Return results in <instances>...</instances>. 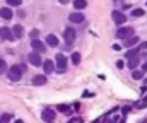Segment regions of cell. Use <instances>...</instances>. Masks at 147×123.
Instances as JSON below:
<instances>
[{
    "instance_id": "cell-1",
    "label": "cell",
    "mask_w": 147,
    "mask_h": 123,
    "mask_svg": "<svg viewBox=\"0 0 147 123\" xmlns=\"http://www.w3.org/2000/svg\"><path fill=\"white\" fill-rule=\"evenodd\" d=\"M7 75H9V79H10L12 82H19L21 81V77H22V67L14 65V67L7 69Z\"/></svg>"
},
{
    "instance_id": "cell-2",
    "label": "cell",
    "mask_w": 147,
    "mask_h": 123,
    "mask_svg": "<svg viewBox=\"0 0 147 123\" xmlns=\"http://www.w3.org/2000/svg\"><path fill=\"white\" fill-rule=\"evenodd\" d=\"M55 70L58 72V74H65L67 72V58H65V55H57V65H55Z\"/></svg>"
},
{
    "instance_id": "cell-3",
    "label": "cell",
    "mask_w": 147,
    "mask_h": 123,
    "mask_svg": "<svg viewBox=\"0 0 147 123\" xmlns=\"http://www.w3.org/2000/svg\"><path fill=\"white\" fill-rule=\"evenodd\" d=\"M111 17H113V21H115V24H125L127 22V15L121 12V10H113L111 12Z\"/></svg>"
},
{
    "instance_id": "cell-4",
    "label": "cell",
    "mask_w": 147,
    "mask_h": 123,
    "mask_svg": "<svg viewBox=\"0 0 147 123\" xmlns=\"http://www.w3.org/2000/svg\"><path fill=\"white\" fill-rule=\"evenodd\" d=\"M130 36H134V29L132 28H120L116 31V38H120V40H127Z\"/></svg>"
},
{
    "instance_id": "cell-5",
    "label": "cell",
    "mask_w": 147,
    "mask_h": 123,
    "mask_svg": "<svg viewBox=\"0 0 147 123\" xmlns=\"http://www.w3.org/2000/svg\"><path fill=\"white\" fill-rule=\"evenodd\" d=\"M31 48H33V51H38V53H43V51H46V44H45L43 41H39L38 38L31 40Z\"/></svg>"
},
{
    "instance_id": "cell-6",
    "label": "cell",
    "mask_w": 147,
    "mask_h": 123,
    "mask_svg": "<svg viewBox=\"0 0 147 123\" xmlns=\"http://www.w3.org/2000/svg\"><path fill=\"white\" fill-rule=\"evenodd\" d=\"M63 40H65L67 44H72L74 41H75V31H74V28H67L63 31Z\"/></svg>"
},
{
    "instance_id": "cell-7",
    "label": "cell",
    "mask_w": 147,
    "mask_h": 123,
    "mask_svg": "<svg viewBox=\"0 0 147 123\" xmlns=\"http://www.w3.org/2000/svg\"><path fill=\"white\" fill-rule=\"evenodd\" d=\"M28 60H29V63H31V65H34V67H39V65L43 63V60H41V56H39V53H38V51H31V53H29V56H28Z\"/></svg>"
},
{
    "instance_id": "cell-8",
    "label": "cell",
    "mask_w": 147,
    "mask_h": 123,
    "mask_svg": "<svg viewBox=\"0 0 147 123\" xmlns=\"http://www.w3.org/2000/svg\"><path fill=\"white\" fill-rule=\"evenodd\" d=\"M0 38H3V40L7 41H14V34H12V29L10 28H0Z\"/></svg>"
},
{
    "instance_id": "cell-9",
    "label": "cell",
    "mask_w": 147,
    "mask_h": 123,
    "mask_svg": "<svg viewBox=\"0 0 147 123\" xmlns=\"http://www.w3.org/2000/svg\"><path fill=\"white\" fill-rule=\"evenodd\" d=\"M69 19H70V22H74V24H80V22L86 21V15L80 14V12H72V14L69 15Z\"/></svg>"
},
{
    "instance_id": "cell-10",
    "label": "cell",
    "mask_w": 147,
    "mask_h": 123,
    "mask_svg": "<svg viewBox=\"0 0 147 123\" xmlns=\"http://www.w3.org/2000/svg\"><path fill=\"white\" fill-rule=\"evenodd\" d=\"M41 118H43L45 122H53V120H55V111H53L51 108H46V110H43Z\"/></svg>"
},
{
    "instance_id": "cell-11",
    "label": "cell",
    "mask_w": 147,
    "mask_h": 123,
    "mask_svg": "<svg viewBox=\"0 0 147 123\" xmlns=\"http://www.w3.org/2000/svg\"><path fill=\"white\" fill-rule=\"evenodd\" d=\"M139 62H140V56H139V55H135V56H130V58H127V67L134 70V69H137Z\"/></svg>"
},
{
    "instance_id": "cell-12",
    "label": "cell",
    "mask_w": 147,
    "mask_h": 123,
    "mask_svg": "<svg viewBox=\"0 0 147 123\" xmlns=\"http://www.w3.org/2000/svg\"><path fill=\"white\" fill-rule=\"evenodd\" d=\"M0 17L5 19V21H10V19L14 17V12H12L9 7H2V9H0Z\"/></svg>"
},
{
    "instance_id": "cell-13",
    "label": "cell",
    "mask_w": 147,
    "mask_h": 123,
    "mask_svg": "<svg viewBox=\"0 0 147 123\" xmlns=\"http://www.w3.org/2000/svg\"><path fill=\"white\" fill-rule=\"evenodd\" d=\"M41 65H43V70H45V74H46V75H48V74H51V72L55 70V63H53L51 60H45Z\"/></svg>"
},
{
    "instance_id": "cell-14",
    "label": "cell",
    "mask_w": 147,
    "mask_h": 123,
    "mask_svg": "<svg viewBox=\"0 0 147 123\" xmlns=\"http://www.w3.org/2000/svg\"><path fill=\"white\" fill-rule=\"evenodd\" d=\"M10 29H12V34H14V38H22V36H24V28H22L21 24L14 26V28H10Z\"/></svg>"
},
{
    "instance_id": "cell-15",
    "label": "cell",
    "mask_w": 147,
    "mask_h": 123,
    "mask_svg": "<svg viewBox=\"0 0 147 123\" xmlns=\"http://www.w3.org/2000/svg\"><path fill=\"white\" fill-rule=\"evenodd\" d=\"M139 41L140 40H139L137 36H130V38H127V40L123 41V46H125V48H132V46H135Z\"/></svg>"
},
{
    "instance_id": "cell-16",
    "label": "cell",
    "mask_w": 147,
    "mask_h": 123,
    "mask_svg": "<svg viewBox=\"0 0 147 123\" xmlns=\"http://www.w3.org/2000/svg\"><path fill=\"white\" fill-rule=\"evenodd\" d=\"M33 84H34V85H43V84H46V75H34V77H33Z\"/></svg>"
},
{
    "instance_id": "cell-17",
    "label": "cell",
    "mask_w": 147,
    "mask_h": 123,
    "mask_svg": "<svg viewBox=\"0 0 147 123\" xmlns=\"http://www.w3.org/2000/svg\"><path fill=\"white\" fill-rule=\"evenodd\" d=\"M87 7V0H74V9L77 10H82Z\"/></svg>"
},
{
    "instance_id": "cell-18",
    "label": "cell",
    "mask_w": 147,
    "mask_h": 123,
    "mask_svg": "<svg viewBox=\"0 0 147 123\" xmlns=\"http://www.w3.org/2000/svg\"><path fill=\"white\" fill-rule=\"evenodd\" d=\"M46 43H48V46H57L58 44V38L55 34H48L46 36Z\"/></svg>"
},
{
    "instance_id": "cell-19",
    "label": "cell",
    "mask_w": 147,
    "mask_h": 123,
    "mask_svg": "<svg viewBox=\"0 0 147 123\" xmlns=\"http://www.w3.org/2000/svg\"><path fill=\"white\" fill-rule=\"evenodd\" d=\"M70 60H72L74 65H79V63H80V53H77V51H75V53H72Z\"/></svg>"
},
{
    "instance_id": "cell-20",
    "label": "cell",
    "mask_w": 147,
    "mask_h": 123,
    "mask_svg": "<svg viewBox=\"0 0 147 123\" xmlns=\"http://www.w3.org/2000/svg\"><path fill=\"white\" fill-rule=\"evenodd\" d=\"M132 77H134L135 81H140V79L144 77V72H142V70H134V72H132Z\"/></svg>"
},
{
    "instance_id": "cell-21",
    "label": "cell",
    "mask_w": 147,
    "mask_h": 123,
    "mask_svg": "<svg viewBox=\"0 0 147 123\" xmlns=\"http://www.w3.org/2000/svg\"><path fill=\"white\" fill-rule=\"evenodd\" d=\"M10 120H12V115L10 113H5V115L0 116V123H9Z\"/></svg>"
},
{
    "instance_id": "cell-22",
    "label": "cell",
    "mask_w": 147,
    "mask_h": 123,
    "mask_svg": "<svg viewBox=\"0 0 147 123\" xmlns=\"http://www.w3.org/2000/svg\"><path fill=\"white\" fill-rule=\"evenodd\" d=\"M144 14H146L144 9H134V10H132V15H134V17H142Z\"/></svg>"
},
{
    "instance_id": "cell-23",
    "label": "cell",
    "mask_w": 147,
    "mask_h": 123,
    "mask_svg": "<svg viewBox=\"0 0 147 123\" xmlns=\"http://www.w3.org/2000/svg\"><path fill=\"white\" fill-rule=\"evenodd\" d=\"M5 70H7V63H5V60H3V58H0V75H2V74H5Z\"/></svg>"
},
{
    "instance_id": "cell-24",
    "label": "cell",
    "mask_w": 147,
    "mask_h": 123,
    "mask_svg": "<svg viewBox=\"0 0 147 123\" xmlns=\"http://www.w3.org/2000/svg\"><path fill=\"white\" fill-rule=\"evenodd\" d=\"M21 2H22V0H7V3H9V5H12V7H19V5H21Z\"/></svg>"
},
{
    "instance_id": "cell-25",
    "label": "cell",
    "mask_w": 147,
    "mask_h": 123,
    "mask_svg": "<svg viewBox=\"0 0 147 123\" xmlns=\"http://www.w3.org/2000/svg\"><path fill=\"white\" fill-rule=\"evenodd\" d=\"M147 106V96L144 97V101H140V103H137V108H146Z\"/></svg>"
},
{
    "instance_id": "cell-26",
    "label": "cell",
    "mask_w": 147,
    "mask_h": 123,
    "mask_svg": "<svg viewBox=\"0 0 147 123\" xmlns=\"http://www.w3.org/2000/svg\"><path fill=\"white\" fill-rule=\"evenodd\" d=\"M58 110H60L62 113H67V111H69V106H67V104H62V106H58Z\"/></svg>"
},
{
    "instance_id": "cell-27",
    "label": "cell",
    "mask_w": 147,
    "mask_h": 123,
    "mask_svg": "<svg viewBox=\"0 0 147 123\" xmlns=\"http://www.w3.org/2000/svg\"><path fill=\"white\" fill-rule=\"evenodd\" d=\"M38 34H39V31L34 29V31H31V34H29V36H31V40H34V38H38Z\"/></svg>"
},
{
    "instance_id": "cell-28",
    "label": "cell",
    "mask_w": 147,
    "mask_h": 123,
    "mask_svg": "<svg viewBox=\"0 0 147 123\" xmlns=\"http://www.w3.org/2000/svg\"><path fill=\"white\" fill-rule=\"evenodd\" d=\"M116 67H118V69H123V67H125V63H123L121 60H118V62H116Z\"/></svg>"
},
{
    "instance_id": "cell-29",
    "label": "cell",
    "mask_w": 147,
    "mask_h": 123,
    "mask_svg": "<svg viewBox=\"0 0 147 123\" xmlns=\"http://www.w3.org/2000/svg\"><path fill=\"white\" fill-rule=\"evenodd\" d=\"M140 70H142L144 74H146V72H147V62H146V63H144V65H142V69H140Z\"/></svg>"
},
{
    "instance_id": "cell-30",
    "label": "cell",
    "mask_w": 147,
    "mask_h": 123,
    "mask_svg": "<svg viewBox=\"0 0 147 123\" xmlns=\"http://www.w3.org/2000/svg\"><path fill=\"white\" fill-rule=\"evenodd\" d=\"M130 110H132V108H130V106H125V108H123V113H128V111H130Z\"/></svg>"
},
{
    "instance_id": "cell-31",
    "label": "cell",
    "mask_w": 147,
    "mask_h": 123,
    "mask_svg": "<svg viewBox=\"0 0 147 123\" xmlns=\"http://www.w3.org/2000/svg\"><path fill=\"white\" fill-rule=\"evenodd\" d=\"M58 2H60V3H62V5H65V3H69V2H70V0H58Z\"/></svg>"
},
{
    "instance_id": "cell-32",
    "label": "cell",
    "mask_w": 147,
    "mask_h": 123,
    "mask_svg": "<svg viewBox=\"0 0 147 123\" xmlns=\"http://www.w3.org/2000/svg\"><path fill=\"white\" fill-rule=\"evenodd\" d=\"M67 123H75V120H69V122H67Z\"/></svg>"
},
{
    "instance_id": "cell-33",
    "label": "cell",
    "mask_w": 147,
    "mask_h": 123,
    "mask_svg": "<svg viewBox=\"0 0 147 123\" xmlns=\"http://www.w3.org/2000/svg\"><path fill=\"white\" fill-rule=\"evenodd\" d=\"M16 123H22V120H17V122H16Z\"/></svg>"
},
{
    "instance_id": "cell-34",
    "label": "cell",
    "mask_w": 147,
    "mask_h": 123,
    "mask_svg": "<svg viewBox=\"0 0 147 123\" xmlns=\"http://www.w3.org/2000/svg\"><path fill=\"white\" fill-rule=\"evenodd\" d=\"M144 82H146V84H147V77H146V79H144Z\"/></svg>"
}]
</instances>
